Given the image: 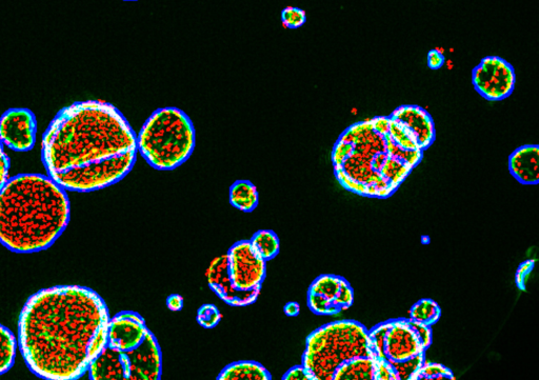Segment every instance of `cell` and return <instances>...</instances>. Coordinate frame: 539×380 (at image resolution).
Wrapping results in <instances>:
<instances>
[{"instance_id": "5", "label": "cell", "mask_w": 539, "mask_h": 380, "mask_svg": "<svg viewBox=\"0 0 539 380\" xmlns=\"http://www.w3.org/2000/svg\"><path fill=\"white\" fill-rule=\"evenodd\" d=\"M431 328L411 318H396L369 330L374 380H411L426 362V352L433 342Z\"/></svg>"}, {"instance_id": "14", "label": "cell", "mask_w": 539, "mask_h": 380, "mask_svg": "<svg viewBox=\"0 0 539 380\" xmlns=\"http://www.w3.org/2000/svg\"><path fill=\"white\" fill-rule=\"evenodd\" d=\"M206 278L209 288L227 305L244 308L256 303L255 299L238 293L232 288L227 277L225 254L212 260L207 268Z\"/></svg>"}, {"instance_id": "26", "label": "cell", "mask_w": 539, "mask_h": 380, "mask_svg": "<svg viewBox=\"0 0 539 380\" xmlns=\"http://www.w3.org/2000/svg\"><path fill=\"white\" fill-rule=\"evenodd\" d=\"M10 158L5 151V146L0 142V190H2L10 179Z\"/></svg>"}, {"instance_id": "17", "label": "cell", "mask_w": 539, "mask_h": 380, "mask_svg": "<svg viewBox=\"0 0 539 380\" xmlns=\"http://www.w3.org/2000/svg\"><path fill=\"white\" fill-rule=\"evenodd\" d=\"M229 202L232 207L244 213L253 212L259 204L256 186L250 180L241 179L230 187Z\"/></svg>"}, {"instance_id": "18", "label": "cell", "mask_w": 539, "mask_h": 380, "mask_svg": "<svg viewBox=\"0 0 539 380\" xmlns=\"http://www.w3.org/2000/svg\"><path fill=\"white\" fill-rule=\"evenodd\" d=\"M375 357H357L339 368L333 380H374Z\"/></svg>"}, {"instance_id": "30", "label": "cell", "mask_w": 539, "mask_h": 380, "mask_svg": "<svg viewBox=\"0 0 539 380\" xmlns=\"http://www.w3.org/2000/svg\"><path fill=\"white\" fill-rule=\"evenodd\" d=\"M284 312L288 317H296L301 313V306L296 302H290L285 305Z\"/></svg>"}, {"instance_id": "2", "label": "cell", "mask_w": 539, "mask_h": 380, "mask_svg": "<svg viewBox=\"0 0 539 380\" xmlns=\"http://www.w3.org/2000/svg\"><path fill=\"white\" fill-rule=\"evenodd\" d=\"M137 134L127 118L103 100L59 111L42 142L47 175L66 191L91 193L122 182L137 160Z\"/></svg>"}, {"instance_id": "15", "label": "cell", "mask_w": 539, "mask_h": 380, "mask_svg": "<svg viewBox=\"0 0 539 380\" xmlns=\"http://www.w3.org/2000/svg\"><path fill=\"white\" fill-rule=\"evenodd\" d=\"M509 171L519 184L535 186L539 183V147L525 145L509 156Z\"/></svg>"}, {"instance_id": "23", "label": "cell", "mask_w": 539, "mask_h": 380, "mask_svg": "<svg viewBox=\"0 0 539 380\" xmlns=\"http://www.w3.org/2000/svg\"><path fill=\"white\" fill-rule=\"evenodd\" d=\"M223 315L219 309L212 304L203 305L197 310L196 320L199 326L204 329H213L221 323Z\"/></svg>"}, {"instance_id": "8", "label": "cell", "mask_w": 539, "mask_h": 380, "mask_svg": "<svg viewBox=\"0 0 539 380\" xmlns=\"http://www.w3.org/2000/svg\"><path fill=\"white\" fill-rule=\"evenodd\" d=\"M92 380H159L163 374V355L158 340L151 332L138 348L117 351L107 347L89 368Z\"/></svg>"}, {"instance_id": "13", "label": "cell", "mask_w": 539, "mask_h": 380, "mask_svg": "<svg viewBox=\"0 0 539 380\" xmlns=\"http://www.w3.org/2000/svg\"><path fill=\"white\" fill-rule=\"evenodd\" d=\"M417 147L424 152L435 142V124L430 113L416 105L396 108L390 115Z\"/></svg>"}, {"instance_id": "22", "label": "cell", "mask_w": 539, "mask_h": 380, "mask_svg": "<svg viewBox=\"0 0 539 380\" xmlns=\"http://www.w3.org/2000/svg\"><path fill=\"white\" fill-rule=\"evenodd\" d=\"M455 375L452 370L442 364L428 363L419 368L412 376L411 380H454Z\"/></svg>"}, {"instance_id": "12", "label": "cell", "mask_w": 539, "mask_h": 380, "mask_svg": "<svg viewBox=\"0 0 539 380\" xmlns=\"http://www.w3.org/2000/svg\"><path fill=\"white\" fill-rule=\"evenodd\" d=\"M37 123L26 108H12L0 116V142L12 151L29 152L36 144Z\"/></svg>"}, {"instance_id": "24", "label": "cell", "mask_w": 539, "mask_h": 380, "mask_svg": "<svg viewBox=\"0 0 539 380\" xmlns=\"http://www.w3.org/2000/svg\"><path fill=\"white\" fill-rule=\"evenodd\" d=\"M282 23L287 29H298L307 23L305 10L296 7H287L282 11Z\"/></svg>"}, {"instance_id": "31", "label": "cell", "mask_w": 539, "mask_h": 380, "mask_svg": "<svg viewBox=\"0 0 539 380\" xmlns=\"http://www.w3.org/2000/svg\"><path fill=\"white\" fill-rule=\"evenodd\" d=\"M124 2H138V0H124Z\"/></svg>"}, {"instance_id": "25", "label": "cell", "mask_w": 539, "mask_h": 380, "mask_svg": "<svg viewBox=\"0 0 539 380\" xmlns=\"http://www.w3.org/2000/svg\"><path fill=\"white\" fill-rule=\"evenodd\" d=\"M534 266L535 260L529 259L518 267L515 274V284L519 290L527 291V283L534 269Z\"/></svg>"}, {"instance_id": "27", "label": "cell", "mask_w": 539, "mask_h": 380, "mask_svg": "<svg viewBox=\"0 0 539 380\" xmlns=\"http://www.w3.org/2000/svg\"><path fill=\"white\" fill-rule=\"evenodd\" d=\"M444 49L436 48L428 53V67L431 70H439L446 64V57L444 55Z\"/></svg>"}, {"instance_id": "20", "label": "cell", "mask_w": 539, "mask_h": 380, "mask_svg": "<svg viewBox=\"0 0 539 380\" xmlns=\"http://www.w3.org/2000/svg\"><path fill=\"white\" fill-rule=\"evenodd\" d=\"M442 317V308L431 298L419 299L409 310V318L432 327Z\"/></svg>"}, {"instance_id": "11", "label": "cell", "mask_w": 539, "mask_h": 380, "mask_svg": "<svg viewBox=\"0 0 539 380\" xmlns=\"http://www.w3.org/2000/svg\"><path fill=\"white\" fill-rule=\"evenodd\" d=\"M353 304L354 290L343 276L323 274L308 290L307 305L315 315L335 316L349 310Z\"/></svg>"}, {"instance_id": "16", "label": "cell", "mask_w": 539, "mask_h": 380, "mask_svg": "<svg viewBox=\"0 0 539 380\" xmlns=\"http://www.w3.org/2000/svg\"><path fill=\"white\" fill-rule=\"evenodd\" d=\"M218 380H271L272 375L268 369L254 362V360H241L225 367L217 376Z\"/></svg>"}, {"instance_id": "21", "label": "cell", "mask_w": 539, "mask_h": 380, "mask_svg": "<svg viewBox=\"0 0 539 380\" xmlns=\"http://www.w3.org/2000/svg\"><path fill=\"white\" fill-rule=\"evenodd\" d=\"M17 348L15 334L0 324V375L6 374L14 366Z\"/></svg>"}, {"instance_id": "7", "label": "cell", "mask_w": 539, "mask_h": 380, "mask_svg": "<svg viewBox=\"0 0 539 380\" xmlns=\"http://www.w3.org/2000/svg\"><path fill=\"white\" fill-rule=\"evenodd\" d=\"M357 357H374L369 329L355 320H338L307 337L302 365L312 380H333L339 368Z\"/></svg>"}, {"instance_id": "3", "label": "cell", "mask_w": 539, "mask_h": 380, "mask_svg": "<svg viewBox=\"0 0 539 380\" xmlns=\"http://www.w3.org/2000/svg\"><path fill=\"white\" fill-rule=\"evenodd\" d=\"M332 165L337 182L361 196L386 199L422 163L424 151L409 150L393 136L389 116L350 126L335 143Z\"/></svg>"}, {"instance_id": "4", "label": "cell", "mask_w": 539, "mask_h": 380, "mask_svg": "<svg viewBox=\"0 0 539 380\" xmlns=\"http://www.w3.org/2000/svg\"><path fill=\"white\" fill-rule=\"evenodd\" d=\"M67 191L43 174H18L0 190V244L18 254L49 249L67 229Z\"/></svg>"}, {"instance_id": "1", "label": "cell", "mask_w": 539, "mask_h": 380, "mask_svg": "<svg viewBox=\"0 0 539 380\" xmlns=\"http://www.w3.org/2000/svg\"><path fill=\"white\" fill-rule=\"evenodd\" d=\"M110 318L105 300L90 288L39 290L19 315L18 349L38 377L82 378L107 345Z\"/></svg>"}, {"instance_id": "19", "label": "cell", "mask_w": 539, "mask_h": 380, "mask_svg": "<svg viewBox=\"0 0 539 380\" xmlns=\"http://www.w3.org/2000/svg\"><path fill=\"white\" fill-rule=\"evenodd\" d=\"M253 250L266 262L274 259L281 251V242L272 230H259L250 239Z\"/></svg>"}, {"instance_id": "10", "label": "cell", "mask_w": 539, "mask_h": 380, "mask_svg": "<svg viewBox=\"0 0 539 380\" xmlns=\"http://www.w3.org/2000/svg\"><path fill=\"white\" fill-rule=\"evenodd\" d=\"M472 84L488 102H503L515 90L516 72L503 57L486 56L473 69Z\"/></svg>"}, {"instance_id": "28", "label": "cell", "mask_w": 539, "mask_h": 380, "mask_svg": "<svg viewBox=\"0 0 539 380\" xmlns=\"http://www.w3.org/2000/svg\"><path fill=\"white\" fill-rule=\"evenodd\" d=\"M284 380H312L306 368L301 364L289 369L283 376Z\"/></svg>"}, {"instance_id": "29", "label": "cell", "mask_w": 539, "mask_h": 380, "mask_svg": "<svg viewBox=\"0 0 539 380\" xmlns=\"http://www.w3.org/2000/svg\"><path fill=\"white\" fill-rule=\"evenodd\" d=\"M185 300L182 295L171 294L167 298V307L172 312H179L184 309Z\"/></svg>"}, {"instance_id": "6", "label": "cell", "mask_w": 539, "mask_h": 380, "mask_svg": "<svg viewBox=\"0 0 539 380\" xmlns=\"http://www.w3.org/2000/svg\"><path fill=\"white\" fill-rule=\"evenodd\" d=\"M137 152L157 171L184 165L196 146L191 118L175 107L159 108L146 120L136 137Z\"/></svg>"}, {"instance_id": "9", "label": "cell", "mask_w": 539, "mask_h": 380, "mask_svg": "<svg viewBox=\"0 0 539 380\" xmlns=\"http://www.w3.org/2000/svg\"><path fill=\"white\" fill-rule=\"evenodd\" d=\"M226 272L232 288L256 300L267 276V262L252 248L250 240H239L225 253Z\"/></svg>"}]
</instances>
